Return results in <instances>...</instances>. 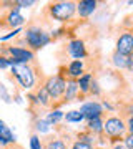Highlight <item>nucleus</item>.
<instances>
[{
    "label": "nucleus",
    "instance_id": "e433bc0d",
    "mask_svg": "<svg viewBox=\"0 0 133 149\" xmlns=\"http://www.w3.org/2000/svg\"><path fill=\"white\" fill-rule=\"evenodd\" d=\"M5 149H23V148H22V146H20V144H10V146H7V148Z\"/></svg>",
    "mask_w": 133,
    "mask_h": 149
},
{
    "label": "nucleus",
    "instance_id": "4468645a",
    "mask_svg": "<svg viewBox=\"0 0 133 149\" xmlns=\"http://www.w3.org/2000/svg\"><path fill=\"white\" fill-rule=\"evenodd\" d=\"M33 95H35V100H37V104L38 108H48V109H52L53 108V101L50 95H48V91L45 90V86H38L37 90L33 91Z\"/></svg>",
    "mask_w": 133,
    "mask_h": 149
},
{
    "label": "nucleus",
    "instance_id": "f257e3e1",
    "mask_svg": "<svg viewBox=\"0 0 133 149\" xmlns=\"http://www.w3.org/2000/svg\"><path fill=\"white\" fill-rule=\"evenodd\" d=\"M12 78L18 83L22 90L25 91H35L38 86L43 85V74L40 71V68L37 66V63H22V65H13L10 68Z\"/></svg>",
    "mask_w": 133,
    "mask_h": 149
},
{
    "label": "nucleus",
    "instance_id": "dca6fc26",
    "mask_svg": "<svg viewBox=\"0 0 133 149\" xmlns=\"http://www.w3.org/2000/svg\"><path fill=\"white\" fill-rule=\"evenodd\" d=\"M103 123H105V118H95V119H90V121H87V131H90L93 136L96 138H101V136H105L103 134Z\"/></svg>",
    "mask_w": 133,
    "mask_h": 149
},
{
    "label": "nucleus",
    "instance_id": "bb28decb",
    "mask_svg": "<svg viewBox=\"0 0 133 149\" xmlns=\"http://www.w3.org/2000/svg\"><path fill=\"white\" fill-rule=\"evenodd\" d=\"M70 149H96V148L91 146V144L82 143V141H77V139H75L73 143H72V146H70Z\"/></svg>",
    "mask_w": 133,
    "mask_h": 149
},
{
    "label": "nucleus",
    "instance_id": "20e7f679",
    "mask_svg": "<svg viewBox=\"0 0 133 149\" xmlns=\"http://www.w3.org/2000/svg\"><path fill=\"white\" fill-rule=\"evenodd\" d=\"M103 134L112 144L115 143H123V139L127 136V123L123 116H106L103 123Z\"/></svg>",
    "mask_w": 133,
    "mask_h": 149
},
{
    "label": "nucleus",
    "instance_id": "f704fd0d",
    "mask_svg": "<svg viewBox=\"0 0 133 149\" xmlns=\"http://www.w3.org/2000/svg\"><path fill=\"white\" fill-rule=\"evenodd\" d=\"M127 70L133 73V53L130 55V56H128V68H127Z\"/></svg>",
    "mask_w": 133,
    "mask_h": 149
},
{
    "label": "nucleus",
    "instance_id": "f03ea898",
    "mask_svg": "<svg viewBox=\"0 0 133 149\" xmlns=\"http://www.w3.org/2000/svg\"><path fill=\"white\" fill-rule=\"evenodd\" d=\"M22 42L25 43V48L32 50L33 53L42 50L43 47H47L48 43L52 42V37L50 33L45 30L43 27H40L38 23H30L27 25V28L22 33Z\"/></svg>",
    "mask_w": 133,
    "mask_h": 149
},
{
    "label": "nucleus",
    "instance_id": "a878e982",
    "mask_svg": "<svg viewBox=\"0 0 133 149\" xmlns=\"http://www.w3.org/2000/svg\"><path fill=\"white\" fill-rule=\"evenodd\" d=\"M122 28L123 30H130V32H133V13H130V15H127L125 18H123Z\"/></svg>",
    "mask_w": 133,
    "mask_h": 149
},
{
    "label": "nucleus",
    "instance_id": "c85d7f7f",
    "mask_svg": "<svg viewBox=\"0 0 133 149\" xmlns=\"http://www.w3.org/2000/svg\"><path fill=\"white\" fill-rule=\"evenodd\" d=\"M35 5L33 0H15V7L17 8H28V7Z\"/></svg>",
    "mask_w": 133,
    "mask_h": 149
},
{
    "label": "nucleus",
    "instance_id": "f3484780",
    "mask_svg": "<svg viewBox=\"0 0 133 149\" xmlns=\"http://www.w3.org/2000/svg\"><path fill=\"white\" fill-rule=\"evenodd\" d=\"M42 143H43V149H70L67 146V143L58 136H48V138L42 139Z\"/></svg>",
    "mask_w": 133,
    "mask_h": 149
},
{
    "label": "nucleus",
    "instance_id": "a211bd4d",
    "mask_svg": "<svg viewBox=\"0 0 133 149\" xmlns=\"http://www.w3.org/2000/svg\"><path fill=\"white\" fill-rule=\"evenodd\" d=\"M110 61H112V65L115 66V68H118V70H127L128 68V56L118 53V52H113L112 53Z\"/></svg>",
    "mask_w": 133,
    "mask_h": 149
},
{
    "label": "nucleus",
    "instance_id": "0eeeda50",
    "mask_svg": "<svg viewBox=\"0 0 133 149\" xmlns=\"http://www.w3.org/2000/svg\"><path fill=\"white\" fill-rule=\"evenodd\" d=\"M25 23V17L20 13V8H12V10H7L4 15L0 17V30H17V28H22V25Z\"/></svg>",
    "mask_w": 133,
    "mask_h": 149
},
{
    "label": "nucleus",
    "instance_id": "423d86ee",
    "mask_svg": "<svg viewBox=\"0 0 133 149\" xmlns=\"http://www.w3.org/2000/svg\"><path fill=\"white\" fill-rule=\"evenodd\" d=\"M0 53L5 55V56H10V58L15 60L17 65H22V63H33L35 61V53L32 50H28L25 47H18V45H2L0 48Z\"/></svg>",
    "mask_w": 133,
    "mask_h": 149
},
{
    "label": "nucleus",
    "instance_id": "9d476101",
    "mask_svg": "<svg viewBox=\"0 0 133 149\" xmlns=\"http://www.w3.org/2000/svg\"><path fill=\"white\" fill-rule=\"evenodd\" d=\"M115 52L125 55V56H130L133 53V32L123 30L120 33V37L117 38V43H115Z\"/></svg>",
    "mask_w": 133,
    "mask_h": 149
},
{
    "label": "nucleus",
    "instance_id": "6e6552de",
    "mask_svg": "<svg viewBox=\"0 0 133 149\" xmlns=\"http://www.w3.org/2000/svg\"><path fill=\"white\" fill-rule=\"evenodd\" d=\"M85 73H87L85 71V61H82V60H72L70 63L63 65L58 71V74H62L63 78H67V80H75V81Z\"/></svg>",
    "mask_w": 133,
    "mask_h": 149
},
{
    "label": "nucleus",
    "instance_id": "2f4dec72",
    "mask_svg": "<svg viewBox=\"0 0 133 149\" xmlns=\"http://www.w3.org/2000/svg\"><path fill=\"white\" fill-rule=\"evenodd\" d=\"M123 144H125L128 149H133V134H127L125 139H123Z\"/></svg>",
    "mask_w": 133,
    "mask_h": 149
},
{
    "label": "nucleus",
    "instance_id": "6ab92c4d",
    "mask_svg": "<svg viewBox=\"0 0 133 149\" xmlns=\"http://www.w3.org/2000/svg\"><path fill=\"white\" fill-rule=\"evenodd\" d=\"M63 118H65V113L63 111H60V109H50L48 114L45 116V119H47V123L50 124V126H57Z\"/></svg>",
    "mask_w": 133,
    "mask_h": 149
},
{
    "label": "nucleus",
    "instance_id": "72a5a7b5",
    "mask_svg": "<svg viewBox=\"0 0 133 149\" xmlns=\"http://www.w3.org/2000/svg\"><path fill=\"white\" fill-rule=\"evenodd\" d=\"M7 146H10V143H8L4 136H0V149H5Z\"/></svg>",
    "mask_w": 133,
    "mask_h": 149
},
{
    "label": "nucleus",
    "instance_id": "2eb2a0df",
    "mask_svg": "<svg viewBox=\"0 0 133 149\" xmlns=\"http://www.w3.org/2000/svg\"><path fill=\"white\" fill-rule=\"evenodd\" d=\"M93 74L91 73H85V74H82L78 80H77V83H78V88H80V96H82V100L85 98V96L90 95V86L91 83H93Z\"/></svg>",
    "mask_w": 133,
    "mask_h": 149
},
{
    "label": "nucleus",
    "instance_id": "9b49d317",
    "mask_svg": "<svg viewBox=\"0 0 133 149\" xmlns=\"http://www.w3.org/2000/svg\"><path fill=\"white\" fill-rule=\"evenodd\" d=\"M80 113L85 116L87 121L95 119V118H103V106L98 101H87L80 106Z\"/></svg>",
    "mask_w": 133,
    "mask_h": 149
},
{
    "label": "nucleus",
    "instance_id": "393cba45",
    "mask_svg": "<svg viewBox=\"0 0 133 149\" xmlns=\"http://www.w3.org/2000/svg\"><path fill=\"white\" fill-rule=\"evenodd\" d=\"M20 33H23V30L22 28H17V30H12V32H8L7 35H4V37H0V42L2 43H7L8 40H12V38H17Z\"/></svg>",
    "mask_w": 133,
    "mask_h": 149
},
{
    "label": "nucleus",
    "instance_id": "ddd939ff",
    "mask_svg": "<svg viewBox=\"0 0 133 149\" xmlns=\"http://www.w3.org/2000/svg\"><path fill=\"white\" fill-rule=\"evenodd\" d=\"M96 7H98L96 0H80L77 2V15L80 18H88L96 10Z\"/></svg>",
    "mask_w": 133,
    "mask_h": 149
},
{
    "label": "nucleus",
    "instance_id": "c9c22d12",
    "mask_svg": "<svg viewBox=\"0 0 133 149\" xmlns=\"http://www.w3.org/2000/svg\"><path fill=\"white\" fill-rule=\"evenodd\" d=\"M112 149H128V148L123 143H115V144H112Z\"/></svg>",
    "mask_w": 133,
    "mask_h": 149
},
{
    "label": "nucleus",
    "instance_id": "1a4fd4ad",
    "mask_svg": "<svg viewBox=\"0 0 133 149\" xmlns=\"http://www.w3.org/2000/svg\"><path fill=\"white\" fill-rule=\"evenodd\" d=\"M67 53H68L70 58L73 60H83L88 56V52H87V45L82 38H72L68 43H67Z\"/></svg>",
    "mask_w": 133,
    "mask_h": 149
},
{
    "label": "nucleus",
    "instance_id": "7c9ffc66",
    "mask_svg": "<svg viewBox=\"0 0 133 149\" xmlns=\"http://www.w3.org/2000/svg\"><path fill=\"white\" fill-rule=\"evenodd\" d=\"M123 114H125V119L130 116H133V103H128L127 106L123 108Z\"/></svg>",
    "mask_w": 133,
    "mask_h": 149
},
{
    "label": "nucleus",
    "instance_id": "b1692460",
    "mask_svg": "<svg viewBox=\"0 0 133 149\" xmlns=\"http://www.w3.org/2000/svg\"><path fill=\"white\" fill-rule=\"evenodd\" d=\"M30 149H43L42 138L38 134H32L30 136Z\"/></svg>",
    "mask_w": 133,
    "mask_h": 149
},
{
    "label": "nucleus",
    "instance_id": "c756f323",
    "mask_svg": "<svg viewBox=\"0 0 133 149\" xmlns=\"http://www.w3.org/2000/svg\"><path fill=\"white\" fill-rule=\"evenodd\" d=\"M90 95L91 96H100L101 95V88H100V85H98L96 80H93V83H91V86H90Z\"/></svg>",
    "mask_w": 133,
    "mask_h": 149
},
{
    "label": "nucleus",
    "instance_id": "39448f33",
    "mask_svg": "<svg viewBox=\"0 0 133 149\" xmlns=\"http://www.w3.org/2000/svg\"><path fill=\"white\" fill-rule=\"evenodd\" d=\"M67 78H63L62 74H52V76H47L43 80V86L45 90L48 91V95L52 98L53 101V108L52 109H58L60 108V103L63 100V95H65V88H67Z\"/></svg>",
    "mask_w": 133,
    "mask_h": 149
},
{
    "label": "nucleus",
    "instance_id": "f8f14e48",
    "mask_svg": "<svg viewBox=\"0 0 133 149\" xmlns=\"http://www.w3.org/2000/svg\"><path fill=\"white\" fill-rule=\"evenodd\" d=\"M75 100H82L80 96V88H78V83L75 80H68L67 81V88H65V95H63V100L60 103V106H63L70 101H75Z\"/></svg>",
    "mask_w": 133,
    "mask_h": 149
},
{
    "label": "nucleus",
    "instance_id": "5701e85b",
    "mask_svg": "<svg viewBox=\"0 0 133 149\" xmlns=\"http://www.w3.org/2000/svg\"><path fill=\"white\" fill-rule=\"evenodd\" d=\"M65 123H82L85 119V116L80 113V109H72V111L65 113Z\"/></svg>",
    "mask_w": 133,
    "mask_h": 149
},
{
    "label": "nucleus",
    "instance_id": "412c9836",
    "mask_svg": "<svg viewBox=\"0 0 133 149\" xmlns=\"http://www.w3.org/2000/svg\"><path fill=\"white\" fill-rule=\"evenodd\" d=\"M0 136H4V138H5L10 144H15L17 143L15 134L12 133V129L5 124V121H4V119H0Z\"/></svg>",
    "mask_w": 133,
    "mask_h": 149
},
{
    "label": "nucleus",
    "instance_id": "cd10ccee",
    "mask_svg": "<svg viewBox=\"0 0 133 149\" xmlns=\"http://www.w3.org/2000/svg\"><path fill=\"white\" fill-rule=\"evenodd\" d=\"M12 66H13V65H12L10 58L0 53V70H7V68H12Z\"/></svg>",
    "mask_w": 133,
    "mask_h": 149
},
{
    "label": "nucleus",
    "instance_id": "4be33fe9",
    "mask_svg": "<svg viewBox=\"0 0 133 149\" xmlns=\"http://www.w3.org/2000/svg\"><path fill=\"white\" fill-rule=\"evenodd\" d=\"M35 134H45V133H50V129H52V126L47 123V119L45 118H38V119H35Z\"/></svg>",
    "mask_w": 133,
    "mask_h": 149
},
{
    "label": "nucleus",
    "instance_id": "473e14b6",
    "mask_svg": "<svg viewBox=\"0 0 133 149\" xmlns=\"http://www.w3.org/2000/svg\"><path fill=\"white\" fill-rule=\"evenodd\" d=\"M125 123H127V133L128 134H133V116L127 118V119H125Z\"/></svg>",
    "mask_w": 133,
    "mask_h": 149
},
{
    "label": "nucleus",
    "instance_id": "aec40b11",
    "mask_svg": "<svg viewBox=\"0 0 133 149\" xmlns=\"http://www.w3.org/2000/svg\"><path fill=\"white\" fill-rule=\"evenodd\" d=\"M103 138V136H101ZM96 139V136H93V134L90 133V131H87V129H83V131H80V133H77V141H82V143H87V144H91V146H95L98 141Z\"/></svg>",
    "mask_w": 133,
    "mask_h": 149
},
{
    "label": "nucleus",
    "instance_id": "7ed1b4c3",
    "mask_svg": "<svg viewBox=\"0 0 133 149\" xmlns=\"http://www.w3.org/2000/svg\"><path fill=\"white\" fill-rule=\"evenodd\" d=\"M45 15L50 20H57V22H70L73 20L77 15V2L72 0H58V2H50L45 7Z\"/></svg>",
    "mask_w": 133,
    "mask_h": 149
}]
</instances>
